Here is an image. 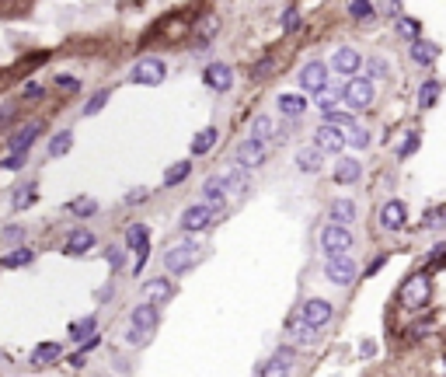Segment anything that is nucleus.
Listing matches in <instances>:
<instances>
[{
	"label": "nucleus",
	"instance_id": "f257e3e1",
	"mask_svg": "<svg viewBox=\"0 0 446 377\" xmlns=\"http://www.w3.org/2000/svg\"><path fill=\"white\" fill-rule=\"evenodd\" d=\"M153 329H157V307H153V304L133 307V332H129V343H133V346L147 343Z\"/></svg>",
	"mask_w": 446,
	"mask_h": 377
},
{
	"label": "nucleus",
	"instance_id": "f03ea898",
	"mask_svg": "<svg viewBox=\"0 0 446 377\" xmlns=\"http://www.w3.org/2000/svg\"><path fill=\"white\" fill-rule=\"evenodd\" d=\"M342 98H346V105H349L352 112L370 109V105H373V81H370V77H356V81H349V84L342 88Z\"/></svg>",
	"mask_w": 446,
	"mask_h": 377
},
{
	"label": "nucleus",
	"instance_id": "7ed1b4c3",
	"mask_svg": "<svg viewBox=\"0 0 446 377\" xmlns=\"http://www.w3.org/2000/svg\"><path fill=\"white\" fill-rule=\"evenodd\" d=\"M195 258H199V245L182 241V245H175V248H167L164 269H167V273H185L189 265H195Z\"/></svg>",
	"mask_w": 446,
	"mask_h": 377
},
{
	"label": "nucleus",
	"instance_id": "20e7f679",
	"mask_svg": "<svg viewBox=\"0 0 446 377\" xmlns=\"http://www.w3.org/2000/svg\"><path fill=\"white\" fill-rule=\"evenodd\" d=\"M398 300H401V307H422L429 300V276L425 273L408 276L405 287H401V294H398Z\"/></svg>",
	"mask_w": 446,
	"mask_h": 377
},
{
	"label": "nucleus",
	"instance_id": "39448f33",
	"mask_svg": "<svg viewBox=\"0 0 446 377\" xmlns=\"http://www.w3.org/2000/svg\"><path fill=\"white\" fill-rule=\"evenodd\" d=\"M220 213H223V210H216V206H209V203L189 206V210L182 213V227H185V231H206L213 221H220Z\"/></svg>",
	"mask_w": 446,
	"mask_h": 377
},
{
	"label": "nucleus",
	"instance_id": "423d86ee",
	"mask_svg": "<svg viewBox=\"0 0 446 377\" xmlns=\"http://www.w3.org/2000/svg\"><path fill=\"white\" fill-rule=\"evenodd\" d=\"M356 262L352 258H346V255H331L328 258V265H324V276L331 280V283H339V287H349L352 280H356Z\"/></svg>",
	"mask_w": 446,
	"mask_h": 377
},
{
	"label": "nucleus",
	"instance_id": "0eeeda50",
	"mask_svg": "<svg viewBox=\"0 0 446 377\" xmlns=\"http://www.w3.org/2000/svg\"><path fill=\"white\" fill-rule=\"evenodd\" d=\"M321 248H324L328 255H346V252L352 248V234H349L342 224H331V227L321 231Z\"/></svg>",
	"mask_w": 446,
	"mask_h": 377
},
{
	"label": "nucleus",
	"instance_id": "6e6552de",
	"mask_svg": "<svg viewBox=\"0 0 446 377\" xmlns=\"http://www.w3.org/2000/svg\"><path fill=\"white\" fill-rule=\"evenodd\" d=\"M265 154H268V147H265V140H255V136H248L241 147H237V154H234V161H237V168H255V165H262L265 161Z\"/></svg>",
	"mask_w": 446,
	"mask_h": 377
},
{
	"label": "nucleus",
	"instance_id": "1a4fd4ad",
	"mask_svg": "<svg viewBox=\"0 0 446 377\" xmlns=\"http://www.w3.org/2000/svg\"><path fill=\"white\" fill-rule=\"evenodd\" d=\"M133 81H136V84H147V88H157V84L164 81V63H160L157 57L140 60V63L133 67Z\"/></svg>",
	"mask_w": 446,
	"mask_h": 377
},
{
	"label": "nucleus",
	"instance_id": "9d476101",
	"mask_svg": "<svg viewBox=\"0 0 446 377\" xmlns=\"http://www.w3.org/2000/svg\"><path fill=\"white\" fill-rule=\"evenodd\" d=\"M314 147H317L321 154H339V150L346 147V136H342V130H339V126L324 123V126L317 130V140H314Z\"/></svg>",
	"mask_w": 446,
	"mask_h": 377
},
{
	"label": "nucleus",
	"instance_id": "9b49d317",
	"mask_svg": "<svg viewBox=\"0 0 446 377\" xmlns=\"http://www.w3.org/2000/svg\"><path fill=\"white\" fill-rule=\"evenodd\" d=\"M300 318H304V325L321 329V325H328V321H331V304L328 300H307L304 311H300Z\"/></svg>",
	"mask_w": 446,
	"mask_h": 377
},
{
	"label": "nucleus",
	"instance_id": "f8f14e48",
	"mask_svg": "<svg viewBox=\"0 0 446 377\" xmlns=\"http://www.w3.org/2000/svg\"><path fill=\"white\" fill-rule=\"evenodd\" d=\"M324 81H328V67H324V63H317V60H310V63L300 70V88H304L307 94H314Z\"/></svg>",
	"mask_w": 446,
	"mask_h": 377
},
{
	"label": "nucleus",
	"instance_id": "ddd939ff",
	"mask_svg": "<svg viewBox=\"0 0 446 377\" xmlns=\"http://www.w3.org/2000/svg\"><path fill=\"white\" fill-rule=\"evenodd\" d=\"M206 84H209L213 91H231L234 70H231L227 63H209V67H206Z\"/></svg>",
	"mask_w": 446,
	"mask_h": 377
},
{
	"label": "nucleus",
	"instance_id": "4468645a",
	"mask_svg": "<svg viewBox=\"0 0 446 377\" xmlns=\"http://www.w3.org/2000/svg\"><path fill=\"white\" fill-rule=\"evenodd\" d=\"M380 224H383L387 231H401V227H405V203H398V199L383 203V210H380Z\"/></svg>",
	"mask_w": 446,
	"mask_h": 377
},
{
	"label": "nucleus",
	"instance_id": "2eb2a0df",
	"mask_svg": "<svg viewBox=\"0 0 446 377\" xmlns=\"http://www.w3.org/2000/svg\"><path fill=\"white\" fill-rule=\"evenodd\" d=\"M436 57H439V45H436V42H425L422 35L412 39V60H415V63L429 67V63H436Z\"/></svg>",
	"mask_w": 446,
	"mask_h": 377
},
{
	"label": "nucleus",
	"instance_id": "dca6fc26",
	"mask_svg": "<svg viewBox=\"0 0 446 377\" xmlns=\"http://www.w3.org/2000/svg\"><path fill=\"white\" fill-rule=\"evenodd\" d=\"M39 133H42V123H28V126H21V130L11 136V143H8V147L25 154V150H32V143H35V136H39Z\"/></svg>",
	"mask_w": 446,
	"mask_h": 377
},
{
	"label": "nucleus",
	"instance_id": "f3484780",
	"mask_svg": "<svg viewBox=\"0 0 446 377\" xmlns=\"http://www.w3.org/2000/svg\"><path fill=\"white\" fill-rule=\"evenodd\" d=\"M293 346H283V349H275V356H272V363H265L258 374H286L290 367H293Z\"/></svg>",
	"mask_w": 446,
	"mask_h": 377
},
{
	"label": "nucleus",
	"instance_id": "a211bd4d",
	"mask_svg": "<svg viewBox=\"0 0 446 377\" xmlns=\"http://www.w3.org/2000/svg\"><path fill=\"white\" fill-rule=\"evenodd\" d=\"M314 98H317V105H321V112H328V109H334V105L342 101V88L331 84V81H324V84L314 91Z\"/></svg>",
	"mask_w": 446,
	"mask_h": 377
},
{
	"label": "nucleus",
	"instance_id": "6ab92c4d",
	"mask_svg": "<svg viewBox=\"0 0 446 377\" xmlns=\"http://www.w3.org/2000/svg\"><path fill=\"white\" fill-rule=\"evenodd\" d=\"M60 356H63V346H60V343H42V346H35L32 363H35V367H52Z\"/></svg>",
	"mask_w": 446,
	"mask_h": 377
},
{
	"label": "nucleus",
	"instance_id": "aec40b11",
	"mask_svg": "<svg viewBox=\"0 0 446 377\" xmlns=\"http://www.w3.org/2000/svg\"><path fill=\"white\" fill-rule=\"evenodd\" d=\"M331 67L339 70V74H356L359 70V52L356 49H339L331 57Z\"/></svg>",
	"mask_w": 446,
	"mask_h": 377
},
{
	"label": "nucleus",
	"instance_id": "412c9836",
	"mask_svg": "<svg viewBox=\"0 0 446 377\" xmlns=\"http://www.w3.org/2000/svg\"><path fill=\"white\" fill-rule=\"evenodd\" d=\"M359 175H363V165H359V161H352V157H346V161L334 165V182H342V185L356 182Z\"/></svg>",
	"mask_w": 446,
	"mask_h": 377
},
{
	"label": "nucleus",
	"instance_id": "4be33fe9",
	"mask_svg": "<svg viewBox=\"0 0 446 377\" xmlns=\"http://www.w3.org/2000/svg\"><path fill=\"white\" fill-rule=\"evenodd\" d=\"M143 297L150 304H167V297H171V283H167V280H150V283H143Z\"/></svg>",
	"mask_w": 446,
	"mask_h": 377
},
{
	"label": "nucleus",
	"instance_id": "5701e85b",
	"mask_svg": "<svg viewBox=\"0 0 446 377\" xmlns=\"http://www.w3.org/2000/svg\"><path fill=\"white\" fill-rule=\"evenodd\" d=\"M297 168H300V172H310V175L321 172V150H317V147H300V150H297Z\"/></svg>",
	"mask_w": 446,
	"mask_h": 377
},
{
	"label": "nucleus",
	"instance_id": "b1692460",
	"mask_svg": "<svg viewBox=\"0 0 446 377\" xmlns=\"http://www.w3.org/2000/svg\"><path fill=\"white\" fill-rule=\"evenodd\" d=\"M91 248H94V234H91V231H74L63 252H67V255H84V252H91Z\"/></svg>",
	"mask_w": 446,
	"mask_h": 377
},
{
	"label": "nucleus",
	"instance_id": "393cba45",
	"mask_svg": "<svg viewBox=\"0 0 446 377\" xmlns=\"http://www.w3.org/2000/svg\"><path fill=\"white\" fill-rule=\"evenodd\" d=\"M126 248H133V252H147V248H150V231H147L143 224H133V227L126 231Z\"/></svg>",
	"mask_w": 446,
	"mask_h": 377
},
{
	"label": "nucleus",
	"instance_id": "a878e982",
	"mask_svg": "<svg viewBox=\"0 0 446 377\" xmlns=\"http://www.w3.org/2000/svg\"><path fill=\"white\" fill-rule=\"evenodd\" d=\"M356 221V206L349 199H339V203H331V224H352Z\"/></svg>",
	"mask_w": 446,
	"mask_h": 377
},
{
	"label": "nucleus",
	"instance_id": "bb28decb",
	"mask_svg": "<svg viewBox=\"0 0 446 377\" xmlns=\"http://www.w3.org/2000/svg\"><path fill=\"white\" fill-rule=\"evenodd\" d=\"M223 192H231L234 199H241L248 192V179H244V168L241 172H231V175H223Z\"/></svg>",
	"mask_w": 446,
	"mask_h": 377
},
{
	"label": "nucleus",
	"instance_id": "cd10ccee",
	"mask_svg": "<svg viewBox=\"0 0 446 377\" xmlns=\"http://www.w3.org/2000/svg\"><path fill=\"white\" fill-rule=\"evenodd\" d=\"M307 109V101H304V94H279V112H283V116H300Z\"/></svg>",
	"mask_w": 446,
	"mask_h": 377
},
{
	"label": "nucleus",
	"instance_id": "c85d7f7f",
	"mask_svg": "<svg viewBox=\"0 0 446 377\" xmlns=\"http://www.w3.org/2000/svg\"><path fill=\"white\" fill-rule=\"evenodd\" d=\"M35 258L32 248H18V252H8L4 258H0V269H18V265H28Z\"/></svg>",
	"mask_w": 446,
	"mask_h": 377
},
{
	"label": "nucleus",
	"instance_id": "c756f323",
	"mask_svg": "<svg viewBox=\"0 0 446 377\" xmlns=\"http://www.w3.org/2000/svg\"><path fill=\"white\" fill-rule=\"evenodd\" d=\"M439 91H443V84H439V81H425V84H422V91H418V109H432L436 98H439Z\"/></svg>",
	"mask_w": 446,
	"mask_h": 377
},
{
	"label": "nucleus",
	"instance_id": "7c9ffc66",
	"mask_svg": "<svg viewBox=\"0 0 446 377\" xmlns=\"http://www.w3.org/2000/svg\"><path fill=\"white\" fill-rule=\"evenodd\" d=\"M70 147H74V133H56L52 140H49V154L52 157H63V154H70Z\"/></svg>",
	"mask_w": 446,
	"mask_h": 377
},
{
	"label": "nucleus",
	"instance_id": "2f4dec72",
	"mask_svg": "<svg viewBox=\"0 0 446 377\" xmlns=\"http://www.w3.org/2000/svg\"><path fill=\"white\" fill-rule=\"evenodd\" d=\"M35 196H39V189L28 182V185L14 189V199H11V206H14V210H25V206H32V203H35Z\"/></svg>",
	"mask_w": 446,
	"mask_h": 377
},
{
	"label": "nucleus",
	"instance_id": "473e14b6",
	"mask_svg": "<svg viewBox=\"0 0 446 377\" xmlns=\"http://www.w3.org/2000/svg\"><path fill=\"white\" fill-rule=\"evenodd\" d=\"M189 172H192L189 161H178L175 168H167V172H164V185H178V182H185V179H189Z\"/></svg>",
	"mask_w": 446,
	"mask_h": 377
},
{
	"label": "nucleus",
	"instance_id": "72a5a7b5",
	"mask_svg": "<svg viewBox=\"0 0 446 377\" xmlns=\"http://www.w3.org/2000/svg\"><path fill=\"white\" fill-rule=\"evenodd\" d=\"M213 143H216V130H202V133L192 140V154H195V157H199V154H209Z\"/></svg>",
	"mask_w": 446,
	"mask_h": 377
},
{
	"label": "nucleus",
	"instance_id": "f704fd0d",
	"mask_svg": "<svg viewBox=\"0 0 446 377\" xmlns=\"http://www.w3.org/2000/svg\"><path fill=\"white\" fill-rule=\"evenodd\" d=\"M94 329H98V318H84V321H74V325H70V336L81 343V339L94 336Z\"/></svg>",
	"mask_w": 446,
	"mask_h": 377
},
{
	"label": "nucleus",
	"instance_id": "c9c22d12",
	"mask_svg": "<svg viewBox=\"0 0 446 377\" xmlns=\"http://www.w3.org/2000/svg\"><path fill=\"white\" fill-rule=\"evenodd\" d=\"M398 35L412 42V39H418V35H422V25H418L415 18H398Z\"/></svg>",
	"mask_w": 446,
	"mask_h": 377
},
{
	"label": "nucleus",
	"instance_id": "e433bc0d",
	"mask_svg": "<svg viewBox=\"0 0 446 377\" xmlns=\"http://www.w3.org/2000/svg\"><path fill=\"white\" fill-rule=\"evenodd\" d=\"M349 14H352L356 21H370V18H373V4H370V0H352Z\"/></svg>",
	"mask_w": 446,
	"mask_h": 377
},
{
	"label": "nucleus",
	"instance_id": "4c0bfd02",
	"mask_svg": "<svg viewBox=\"0 0 446 377\" xmlns=\"http://www.w3.org/2000/svg\"><path fill=\"white\" fill-rule=\"evenodd\" d=\"M251 136H255V140H268V136H272V119H268V116H258V119L251 123Z\"/></svg>",
	"mask_w": 446,
	"mask_h": 377
},
{
	"label": "nucleus",
	"instance_id": "58836bf2",
	"mask_svg": "<svg viewBox=\"0 0 446 377\" xmlns=\"http://www.w3.org/2000/svg\"><path fill=\"white\" fill-rule=\"evenodd\" d=\"M94 210H98L94 199H74V203H70V213H77V217H91Z\"/></svg>",
	"mask_w": 446,
	"mask_h": 377
},
{
	"label": "nucleus",
	"instance_id": "ea45409f",
	"mask_svg": "<svg viewBox=\"0 0 446 377\" xmlns=\"http://www.w3.org/2000/svg\"><path fill=\"white\" fill-rule=\"evenodd\" d=\"M105 101H108V91H98V94H91V101L84 105V116H98Z\"/></svg>",
	"mask_w": 446,
	"mask_h": 377
},
{
	"label": "nucleus",
	"instance_id": "a19ab883",
	"mask_svg": "<svg viewBox=\"0 0 446 377\" xmlns=\"http://www.w3.org/2000/svg\"><path fill=\"white\" fill-rule=\"evenodd\" d=\"M346 143H352V147H359V150H363V147L370 143V133H366V130H359V126H349V136H346Z\"/></svg>",
	"mask_w": 446,
	"mask_h": 377
},
{
	"label": "nucleus",
	"instance_id": "79ce46f5",
	"mask_svg": "<svg viewBox=\"0 0 446 377\" xmlns=\"http://www.w3.org/2000/svg\"><path fill=\"white\" fill-rule=\"evenodd\" d=\"M105 262H108V269H123L126 252H123V248H108V252H105Z\"/></svg>",
	"mask_w": 446,
	"mask_h": 377
},
{
	"label": "nucleus",
	"instance_id": "37998d69",
	"mask_svg": "<svg viewBox=\"0 0 446 377\" xmlns=\"http://www.w3.org/2000/svg\"><path fill=\"white\" fill-rule=\"evenodd\" d=\"M202 192H206V199H209V196H223V175H213V179H206Z\"/></svg>",
	"mask_w": 446,
	"mask_h": 377
},
{
	"label": "nucleus",
	"instance_id": "c03bdc74",
	"mask_svg": "<svg viewBox=\"0 0 446 377\" xmlns=\"http://www.w3.org/2000/svg\"><path fill=\"white\" fill-rule=\"evenodd\" d=\"M283 28H286V32H297V28H300V14H297V8H290V11L283 14Z\"/></svg>",
	"mask_w": 446,
	"mask_h": 377
},
{
	"label": "nucleus",
	"instance_id": "a18cd8bd",
	"mask_svg": "<svg viewBox=\"0 0 446 377\" xmlns=\"http://www.w3.org/2000/svg\"><path fill=\"white\" fill-rule=\"evenodd\" d=\"M0 165H4V168H8V172H18V168H21V165H25V154H21V150H14V154H11V157H8V161H0Z\"/></svg>",
	"mask_w": 446,
	"mask_h": 377
},
{
	"label": "nucleus",
	"instance_id": "49530a36",
	"mask_svg": "<svg viewBox=\"0 0 446 377\" xmlns=\"http://www.w3.org/2000/svg\"><path fill=\"white\" fill-rule=\"evenodd\" d=\"M56 88H60V91H67V94H74L81 84H77L74 77H56Z\"/></svg>",
	"mask_w": 446,
	"mask_h": 377
},
{
	"label": "nucleus",
	"instance_id": "de8ad7c7",
	"mask_svg": "<svg viewBox=\"0 0 446 377\" xmlns=\"http://www.w3.org/2000/svg\"><path fill=\"white\" fill-rule=\"evenodd\" d=\"M443 255H446V245L439 241V245H432V252H429V265H439L443 262Z\"/></svg>",
	"mask_w": 446,
	"mask_h": 377
},
{
	"label": "nucleus",
	"instance_id": "09e8293b",
	"mask_svg": "<svg viewBox=\"0 0 446 377\" xmlns=\"http://www.w3.org/2000/svg\"><path fill=\"white\" fill-rule=\"evenodd\" d=\"M425 224H429V227H443V206L429 210V217H425Z\"/></svg>",
	"mask_w": 446,
	"mask_h": 377
},
{
	"label": "nucleus",
	"instance_id": "8fccbe9b",
	"mask_svg": "<svg viewBox=\"0 0 446 377\" xmlns=\"http://www.w3.org/2000/svg\"><path fill=\"white\" fill-rule=\"evenodd\" d=\"M415 147H418V133H408V140H405V147H401V157L415 154Z\"/></svg>",
	"mask_w": 446,
	"mask_h": 377
},
{
	"label": "nucleus",
	"instance_id": "3c124183",
	"mask_svg": "<svg viewBox=\"0 0 446 377\" xmlns=\"http://www.w3.org/2000/svg\"><path fill=\"white\" fill-rule=\"evenodd\" d=\"M268 70H272V60H262V63H258V67H255V70H251V77H255V81H258V77H265V74H268Z\"/></svg>",
	"mask_w": 446,
	"mask_h": 377
},
{
	"label": "nucleus",
	"instance_id": "603ef678",
	"mask_svg": "<svg viewBox=\"0 0 446 377\" xmlns=\"http://www.w3.org/2000/svg\"><path fill=\"white\" fill-rule=\"evenodd\" d=\"M383 11L398 18V14H401V0H383Z\"/></svg>",
	"mask_w": 446,
	"mask_h": 377
},
{
	"label": "nucleus",
	"instance_id": "864d4df0",
	"mask_svg": "<svg viewBox=\"0 0 446 377\" xmlns=\"http://www.w3.org/2000/svg\"><path fill=\"white\" fill-rule=\"evenodd\" d=\"M213 32H216V21H213V18H209V21H202V35H199V42H206Z\"/></svg>",
	"mask_w": 446,
	"mask_h": 377
},
{
	"label": "nucleus",
	"instance_id": "5fc2aeb1",
	"mask_svg": "<svg viewBox=\"0 0 446 377\" xmlns=\"http://www.w3.org/2000/svg\"><path fill=\"white\" fill-rule=\"evenodd\" d=\"M143 199H147V189H136V192H129V196H126V203H129V206H133V203H143Z\"/></svg>",
	"mask_w": 446,
	"mask_h": 377
},
{
	"label": "nucleus",
	"instance_id": "6e6d98bb",
	"mask_svg": "<svg viewBox=\"0 0 446 377\" xmlns=\"http://www.w3.org/2000/svg\"><path fill=\"white\" fill-rule=\"evenodd\" d=\"M18 238H21L18 227H8V231H4V241H18Z\"/></svg>",
	"mask_w": 446,
	"mask_h": 377
},
{
	"label": "nucleus",
	"instance_id": "4d7b16f0",
	"mask_svg": "<svg viewBox=\"0 0 446 377\" xmlns=\"http://www.w3.org/2000/svg\"><path fill=\"white\" fill-rule=\"evenodd\" d=\"M8 116H11V109H0V123H4Z\"/></svg>",
	"mask_w": 446,
	"mask_h": 377
}]
</instances>
